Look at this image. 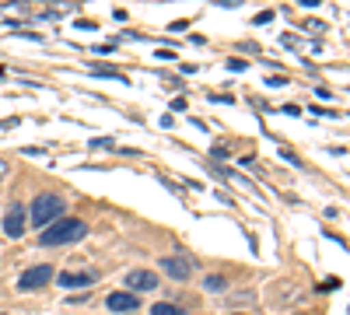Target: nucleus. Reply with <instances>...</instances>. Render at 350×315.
Returning <instances> with one entry per match:
<instances>
[{"label": "nucleus", "mask_w": 350, "mask_h": 315, "mask_svg": "<svg viewBox=\"0 0 350 315\" xmlns=\"http://www.w3.org/2000/svg\"><path fill=\"white\" fill-rule=\"evenodd\" d=\"M88 235V224L81 217H56L53 224H46L39 232V242L42 245H67V242H77Z\"/></svg>", "instance_id": "f257e3e1"}, {"label": "nucleus", "mask_w": 350, "mask_h": 315, "mask_svg": "<svg viewBox=\"0 0 350 315\" xmlns=\"http://www.w3.org/2000/svg\"><path fill=\"white\" fill-rule=\"evenodd\" d=\"M64 210H67V200H64V196H56V193H39L36 204H32V214H28V217H32L28 224L42 232L46 224H53L56 217H64Z\"/></svg>", "instance_id": "f03ea898"}, {"label": "nucleus", "mask_w": 350, "mask_h": 315, "mask_svg": "<svg viewBox=\"0 0 350 315\" xmlns=\"http://www.w3.org/2000/svg\"><path fill=\"white\" fill-rule=\"evenodd\" d=\"M53 277H56L53 266H32V270H25V273H21L18 288H21V291H39V288H46Z\"/></svg>", "instance_id": "7ed1b4c3"}, {"label": "nucleus", "mask_w": 350, "mask_h": 315, "mask_svg": "<svg viewBox=\"0 0 350 315\" xmlns=\"http://www.w3.org/2000/svg\"><path fill=\"white\" fill-rule=\"evenodd\" d=\"M105 305H109V312L133 315V312H137V305H140V298H137L133 291H112V295L105 298Z\"/></svg>", "instance_id": "20e7f679"}, {"label": "nucleus", "mask_w": 350, "mask_h": 315, "mask_svg": "<svg viewBox=\"0 0 350 315\" xmlns=\"http://www.w3.org/2000/svg\"><path fill=\"white\" fill-rule=\"evenodd\" d=\"M161 273H168L172 280H189L193 277V263L183 256H165L161 260Z\"/></svg>", "instance_id": "39448f33"}, {"label": "nucleus", "mask_w": 350, "mask_h": 315, "mask_svg": "<svg viewBox=\"0 0 350 315\" xmlns=\"http://www.w3.org/2000/svg\"><path fill=\"white\" fill-rule=\"evenodd\" d=\"M4 232H8L11 238H21V235H25V207H21V204H11V210H8V217H4Z\"/></svg>", "instance_id": "423d86ee"}, {"label": "nucleus", "mask_w": 350, "mask_h": 315, "mask_svg": "<svg viewBox=\"0 0 350 315\" xmlns=\"http://www.w3.org/2000/svg\"><path fill=\"white\" fill-rule=\"evenodd\" d=\"M126 288L130 291H154L158 288V277L151 270H133V273H126Z\"/></svg>", "instance_id": "0eeeda50"}, {"label": "nucleus", "mask_w": 350, "mask_h": 315, "mask_svg": "<svg viewBox=\"0 0 350 315\" xmlns=\"http://www.w3.org/2000/svg\"><path fill=\"white\" fill-rule=\"evenodd\" d=\"M95 280H98L95 273H60V277H56L60 288H92Z\"/></svg>", "instance_id": "6e6552de"}, {"label": "nucleus", "mask_w": 350, "mask_h": 315, "mask_svg": "<svg viewBox=\"0 0 350 315\" xmlns=\"http://www.w3.org/2000/svg\"><path fill=\"white\" fill-rule=\"evenodd\" d=\"M151 315H186V312L175 308V305H168V301H158V305H151Z\"/></svg>", "instance_id": "1a4fd4ad"}, {"label": "nucleus", "mask_w": 350, "mask_h": 315, "mask_svg": "<svg viewBox=\"0 0 350 315\" xmlns=\"http://www.w3.org/2000/svg\"><path fill=\"white\" fill-rule=\"evenodd\" d=\"M92 74H102V77H112V81H126L120 70H112V67H92Z\"/></svg>", "instance_id": "9d476101"}, {"label": "nucleus", "mask_w": 350, "mask_h": 315, "mask_svg": "<svg viewBox=\"0 0 350 315\" xmlns=\"http://www.w3.org/2000/svg\"><path fill=\"white\" fill-rule=\"evenodd\" d=\"M207 288H211V291H221V288H224V277H217V273L207 277Z\"/></svg>", "instance_id": "9b49d317"}, {"label": "nucleus", "mask_w": 350, "mask_h": 315, "mask_svg": "<svg viewBox=\"0 0 350 315\" xmlns=\"http://www.w3.org/2000/svg\"><path fill=\"white\" fill-rule=\"evenodd\" d=\"M168 28H172V32H186V28H189V21H186V18H179V21H172Z\"/></svg>", "instance_id": "f8f14e48"}, {"label": "nucleus", "mask_w": 350, "mask_h": 315, "mask_svg": "<svg viewBox=\"0 0 350 315\" xmlns=\"http://www.w3.org/2000/svg\"><path fill=\"white\" fill-rule=\"evenodd\" d=\"M273 21V11H262V14H256V25H270Z\"/></svg>", "instance_id": "ddd939ff"}, {"label": "nucleus", "mask_w": 350, "mask_h": 315, "mask_svg": "<svg viewBox=\"0 0 350 315\" xmlns=\"http://www.w3.org/2000/svg\"><path fill=\"white\" fill-rule=\"evenodd\" d=\"M74 28H81V32H92V28H95V21H84V18H81Z\"/></svg>", "instance_id": "4468645a"}, {"label": "nucleus", "mask_w": 350, "mask_h": 315, "mask_svg": "<svg viewBox=\"0 0 350 315\" xmlns=\"http://www.w3.org/2000/svg\"><path fill=\"white\" fill-rule=\"evenodd\" d=\"M214 4H217V8H239L242 0H214Z\"/></svg>", "instance_id": "2eb2a0df"}, {"label": "nucleus", "mask_w": 350, "mask_h": 315, "mask_svg": "<svg viewBox=\"0 0 350 315\" xmlns=\"http://www.w3.org/2000/svg\"><path fill=\"white\" fill-rule=\"evenodd\" d=\"M267 84H270V88H284V84H287V77H270Z\"/></svg>", "instance_id": "dca6fc26"}, {"label": "nucleus", "mask_w": 350, "mask_h": 315, "mask_svg": "<svg viewBox=\"0 0 350 315\" xmlns=\"http://www.w3.org/2000/svg\"><path fill=\"white\" fill-rule=\"evenodd\" d=\"M4 176H8V161H4V158H0V179H4Z\"/></svg>", "instance_id": "f3484780"}, {"label": "nucleus", "mask_w": 350, "mask_h": 315, "mask_svg": "<svg viewBox=\"0 0 350 315\" xmlns=\"http://www.w3.org/2000/svg\"><path fill=\"white\" fill-rule=\"evenodd\" d=\"M301 4H305V8H315V4H319V0H301Z\"/></svg>", "instance_id": "a211bd4d"}, {"label": "nucleus", "mask_w": 350, "mask_h": 315, "mask_svg": "<svg viewBox=\"0 0 350 315\" xmlns=\"http://www.w3.org/2000/svg\"><path fill=\"white\" fill-rule=\"evenodd\" d=\"M0 77H4V67H0Z\"/></svg>", "instance_id": "6ab92c4d"}, {"label": "nucleus", "mask_w": 350, "mask_h": 315, "mask_svg": "<svg viewBox=\"0 0 350 315\" xmlns=\"http://www.w3.org/2000/svg\"><path fill=\"white\" fill-rule=\"evenodd\" d=\"M133 315H137V312H133Z\"/></svg>", "instance_id": "aec40b11"}]
</instances>
